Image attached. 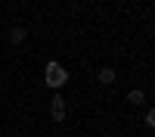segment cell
Instances as JSON below:
<instances>
[{"label": "cell", "instance_id": "8992f818", "mask_svg": "<svg viewBox=\"0 0 155 137\" xmlns=\"http://www.w3.org/2000/svg\"><path fill=\"white\" fill-rule=\"evenodd\" d=\"M146 128H155V112H152V109L146 112Z\"/></svg>", "mask_w": 155, "mask_h": 137}, {"label": "cell", "instance_id": "277c9868", "mask_svg": "<svg viewBox=\"0 0 155 137\" xmlns=\"http://www.w3.org/2000/svg\"><path fill=\"white\" fill-rule=\"evenodd\" d=\"M127 103H130V106H143V103H146V94L140 91V87H134V91L127 94Z\"/></svg>", "mask_w": 155, "mask_h": 137}, {"label": "cell", "instance_id": "6da1fadb", "mask_svg": "<svg viewBox=\"0 0 155 137\" xmlns=\"http://www.w3.org/2000/svg\"><path fill=\"white\" fill-rule=\"evenodd\" d=\"M44 84H47V87H53V91H62V87L68 84V69L62 66V62L50 59L47 66H44Z\"/></svg>", "mask_w": 155, "mask_h": 137}, {"label": "cell", "instance_id": "7a4b0ae2", "mask_svg": "<svg viewBox=\"0 0 155 137\" xmlns=\"http://www.w3.org/2000/svg\"><path fill=\"white\" fill-rule=\"evenodd\" d=\"M50 118H53V122H62V118H65V100H62L59 91L53 94V103H50Z\"/></svg>", "mask_w": 155, "mask_h": 137}, {"label": "cell", "instance_id": "5b68a950", "mask_svg": "<svg viewBox=\"0 0 155 137\" xmlns=\"http://www.w3.org/2000/svg\"><path fill=\"white\" fill-rule=\"evenodd\" d=\"M25 37H28V28H22V25H16V28L9 31V41H12V44H22Z\"/></svg>", "mask_w": 155, "mask_h": 137}, {"label": "cell", "instance_id": "3957f363", "mask_svg": "<svg viewBox=\"0 0 155 137\" xmlns=\"http://www.w3.org/2000/svg\"><path fill=\"white\" fill-rule=\"evenodd\" d=\"M115 78H118V75H115V69H112V66H102V69L96 72V81H99V84H106V87H112V84H115Z\"/></svg>", "mask_w": 155, "mask_h": 137}]
</instances>
